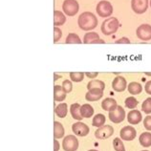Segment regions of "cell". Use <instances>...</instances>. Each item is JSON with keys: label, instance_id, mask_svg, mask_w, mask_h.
Listing matches in <instances>:
<instances>
[{"label": "cell", "instance_id": "cell-1", "mask_svg": "<svg viewBox=\"0 0 151 151\" xmlns=\"http://www.w3.org/2000/svg\"><path fill=\"white\" fill-rule=\"evenodd\" d=\"M78 27L83 31H91L95 29L98 25V19L93 13L84 12L78 17Z\"/></svg>", "mask_w": 151, "mask_h": 151}, {"label": "cell", "instance_id": "cell-2", "mask_svg": "<svg viewBox=\"0 0 151 151\" xmlns=\"http://www.w3.org/2000/svg\"><path fill=\"white\" fill-rule=\"evenodd\" d=\"M119 27H120V22L116 17H108L102 22L101 29L103 35H110L116 33Z\"/></svg>", "mask_w": 151, "mask_h": 151}, {"label": "cell", "instance_id": "cell-3", "mask_svg": "<svg viewBox=\"0 0 151 151\" xmlns=\"http://www.w3.org/2000/svg\"><path fill=\"white\" fill-rule=\"evenodd\" d=\"M96 11L101 17H109L113 13V6L109 1L102 0V1L98 3Z\"/></svg>", "mask_w": 151, "mask_h": 151}, {"label": "cell", "instance_id": "cell-4", "mask_svg": "<svg viewBox=\"0 0 151 151\" xmlns=\"http://www.w3.org/2000/svg\"><path fill=\"white\" fill-rule=\"evenodd\" d=\"M79 9L77 0H65L62 4V10L68 17H74L78 14Z\"/></svg>", "mask_w": 151, "mask_h": 151}, {"label": "cell", "instance_id": "cell-5", "mask_svg": "<svg viewBox=\"0 0 151 151\" xmlns=\"http://www.w3.org/2000/svg\"><path fill=\"white\" fill-rule=\"evenodd\" d=\"M62 147L64 151H76L78 147V141L73 135H68L63 139Z\"/></svg>", "mask_w": 151, "mask_h": 151}, {"label": "cell", "instance_id": "cell-6", "mask_svg": "<svg viewBox=\"0 0 151 151\" xmlns=\"http://www.w3.org/2000/svg\"><path fill=\"white\" fill-rule=\"evenodd\" d=\"M125 118V111L122 106H117L114 110L109 112V119L114 124H120Z\"/></svg>", "mask_w": 151, "mask_h": 151}, {"label": "cell", "instance_id": "cell-7", "mask_svg": "<svg viewBox=\"0 0 151 151\" xmlns=\"http://www.w3.org/2000/svg\"><path fill=\"white\" fill-rule=\"evenodd\" d=\"M136 35L141 40L147 41L151 39V25L142 24L137 28Z\"/></svg>", "mask_w": 151, "mask_h": 151}, {"label": "cell", "instance_id": "cell-8", "mask_svg": "<svg viewBox=\"0 0 151 151\" xmlns=\"http://www.w3.org/2000/svg\"><path fill=\"white\" fill-rule=\"evenodd\" d=\"M131 8L137 14H145L148 8V0H131Z\"/></svg>", "mask_w": 151, "mask_h": 151}, {"label": "cell", "instance_id": "cell-9", "mask_svg": "<svg viewBox=\"0 0 151 151\" xmlns=\"http://www.w3.org/2000/svg\"><path fill=\"white\" fill-rule=\"evenodd\" d=\"M114 134V128L111 125H103L99 127V129L95 132V137L99 140H104L110 138Z\"/></svg>", "mask_w": 151, "mask_h": 151}, {"label": "cell", "instance_id": "cell-10", "mask_svg": "<svg viewBox=\"0 0 151 151\" xmlns=\"http://www.w3.org/2000/svg\"><path fill=\"white\" fill-rule=\"evenodd\" d=\"M121 138L124 141H133L136 138L137 132L133 126H124L121 130Z\"/></svg>", "mask_w": 151, "mask_h": 151}, {"label": "cell", "instance_id": "cell-11", "mask_svg": "<svg viewBox=\"0 0 151 151\" xmlns=\"http://www.w3.org/2000/svg\"><path fill=\"white\" fill-rule=\"evenodd\" d=\"M72 130L77 136H79V137L86 136V135H88L90 131L89 127L85 124H83V122H76V124H74L72 125Z\"/></svg>", "mask_w": 151, "mask_h": 151}, {"label": "cell", "instance_id": "cell-12", "mask_svg": "<svg viewBox=\"0 0 151 151\" xmlns=\"http://www.w3.org/2000/svg\"><path fill=\"white\" fill-rule=\"evenodd\" d=\"M103 96V90L99 89V88H93L88 90V92L85 95L86 101H96L101 100Z\"/></svg>", "mask_w": 151, "mask_h": 151}, {"label": "cell", "instance_id": "cell-13", "mask_svg": "<svg viewBox=\"0 0 151 151\" xmlns=\"http://www.w3.org/2000/svg\"><path fill=\"white\" fill-rule=\"evenodd\" d=\"M127 87V82L126 79L124 77H116L114 78V81L112 82V88L116 91V92H122L124 91Z\"/></svg>", "mask_w": 151, "mask_h": 151}, {"label": "cell", "instance_id": "cell-14", "mask_svg": "<svg viewBox=\"0 0 151 151\" xmlns=\"http://www.w3.org/2000/svg\"><path fill=\"white\" fill-rule=\"evenodd\" d=\"M83 43L85 44H96V43H104V40L100 38V35L95 32H90L84 35Z\"/></svg>", "mask_w": 151, "mask_h": 151}, {"label": "cell", "instance_id": "cell-15", "mask_svg": "<svg viewBox=\"0 0 151 151\" xmlns=\"http://www.w3.org/2000/svg\"><path fill=\"white\" fill-rule=\"evenodd\" d=\"M142 114L139 110H132L127 114V121L130 124H138L142 122Z\"/></svg>", "mask_w": 151, "mask_h": 151}, {"label": "cell", "instance_id": "cell-16", "mask_svg": "<svg viewBox=\"0 0 151 151\" xmlns=\"http://www.w3.org/2000/svg\"><path fill=\"white\" fill-rule=\"evenodd\" d=\"M66 92L63 90L62 86L55 85L54 86V100L55 101H62L66 98Z\"/></svg>", "mask_w": 151, "mask_h": 151}, {"label": "cell", "instance_id": "cell-17", "mask_svg": "<svg viewBox=\"0 0 151 151\" xmlns=\"http://www.w3.org/2000/svg\"><path fill=\"white\" fill-rule=\"evenodd\" d=\"M117 105V101L116 100H114L112 98H107L105 100H103V101L101 102V107L103 110L105 111H112L116 108Z\"/></svg>", "mask_w": 151, "mask_h": 151}, {"label": "cell", "instance_id": "cell-18", "mask_svg": "<svg viewBox=\"0 0 151 151\" xmlns=\"http://www.w3.org/2000/svg\"><path fill=\"white\" fill-rule=\"evenodd\" d=\"M66 22L65 14L61 13L60 11H55L54 12V25L55 27L61 26Z\"/></svg>", "mask_w": 151, "mask_h": 151}, {"label": "cell", "instance_id": "cell-19", "mask_svg": "<svg viewBox=\"0 0 151 151\" xmlns=\"http://www.w3.org/2000/svg\"><path fill=\"white\" fill-rule=\"evenodd\" d=\"M70 112L75 120H78V121L82 120V116L81 114V105H79L78 103H74V104L71 105Z\"/></svg>", "mask_w": 151, "mask_h": 151}, {"label": "cell", "instance_id": "cell-20", "mask_svg": "<svg viewBox=\"0 0 151 151\" xmlns=\"http://www.w3.org/2000/svg\"><path fill=\"white\" fill-rule=\"evenodd\" d=\"M139 141H140V144L144 147H149V146H151V133L150 132L142 133L140 138H139Z\"/></svg>", "mask_w": 151, "mask_h": 151}, {"label": "cell", "instance_id": "cell-21", "mask_svg": "<svg viewBox=\"0 0 151 151\" xmlns=\"http://www.w3.org/2000/svg\"><path fill=\"white\" fill-rule=\"evenodd\" d=\"M81 114L82 118H90L94 115V109L90 104H83L81 106Z\"/></svg>", "mask_w": 151, "mask_h": 151}, {"label": "cell", "instance_id": "cell-22", "mask_svg": "<svg viewBox=\"0 0 151 151\" xmlns=\"http://www.w3.org/2000/svg\"><path fill=\"white\" fill-rule=\"evenodd\" d=\"M64 136V128L58 122H54V137L55 139H60Z\"/></svg>", "mask_w": 151, "mask_h": 151}, {"label": "cell", "instance_id": "cell-23", "mask_svg": "<svg viewBox=\"0 0 151 151\" xmlns=\"http://www.w3.org/2000/svg\"><path fill=\"white\" fill-rule=\"evenodd\" d=\"M127 89H128V92L132 95H139L142 91V87L139 82H130L128 86H127Z\"/></svg>", "mask_w": 151, "mask_h": 151}, {"label": "cell", "instance_id": "cell-24", "mask_svg": "<svg viewBox=\"0 0 151 151\" xmlns=\"http://www.w3.org/2000/svg\"><path fill=\"white\" fill-rule=\"evenodd\" d=\"M67 112H68V108L66 103H60L55 108V113L59 118H65Z\"/></svg>", "mask_w": 151, "mask_h": 151}, {"label": "cell", "instance_id": "cell-25", "mask_svg": "<svg viewBox=\"0 0 151 151\" xmlns=\"http://www.w3.org/2000/svg\"><path fill=\"white\" fill-rule=\"evenodd\" d=\"M87 88H88V90L93 89V88H99V89L104 90L105 84H104V82L101 81H99V79H93V81L88 82V84H87Z\"/></svg>", "mask_w": 151, "mask_h": 151}, {"label": "cell", "instance_id": "cell-26", "mask_svg": "<svg viewBox=\"0 0 151 151\" xmlns=\"http://www.w3.org/2000/svg\"><path fill=\"white\" fill-rule=\"evenodd\" d=\"M65 43H67V44H81V39L79 38L77 34L71 33L66 37Z\"/></svg>", "mask_w": 151, "mask_h": 151}, {"label": "cell", "instance_id": "cell-27", "mask_svg": "<svg viewBox=\"0 0 151 151\" xmlns=\"http://www.w3.org/2000/svg\"><path fill=\"white\" fill-rule=\"evenodd\" d=\"M105 122V117L102 114H98L93 119V125L96 127H101L104 125Z\"/></svg>", "mask_w": 151, "mask_h": 151}, {"label": "cell", "instance_id": "cell-28", "mask_svg": "<svg viewBox=\"0 0 151 151\" xmlns=\"http://www.w3.org/2000/svg\"><path fill=\"white\" fill-rule=\"evenodd\" d=\"M84 75H85V73H83V72H71L70 78L72 79V81H74V82H79V81H83Z\"/></svg>", "mask_w": 151, "mask_h": 151}, {"label": "cell", "instance_id": "cell-29", "mask_svg": "<svg viewBox=\"0 0 151 151\" xmlns=\"http://www.w3.org/2000/svg\"><path fill=\"white\" fill-rule=\"evenodd\" d=\"M113 146L116 151H125V147L124 145V142H122L120 138H115L113 141Z\"/></svg>", "mask_w": 151, "mask_h": 151}, {"label": "cell", "instance_id": "cell-30", "mask_svg": "<svg viewBox=\"0 0 151 151\" xmlns=\"http://www.w3.org/2000/svg\"><path fill=\"white\" fill-rule=\"evenodd\" d=\"M125 103V106L127 107V108H129V109H134L135 107H136L138 105V101L135 99L134 97H128L124 101Z\"/></svg>", "mask_w": 151, "mask_h": 151}, {"label": "cell", "instance_id": "cell-31", "mask_svg": "<svg viewBox=\"0 0 151 151\" xmlns=\"http://www.w3.org/2000/svg\"><path fill=\"white\" fill-rule=\"evenodd\" d=\"M142 112H145V114L151 113V98L146 99V100L142 102Z\"/></svg>", "mask_w": 151, "mask_h": 151}, {"label": "cell", "instance_id": "cell-32", "mask_svg": "<svg viewBox=\"0 0 151 151\" xmlns=\"http://www.w3.org/2000/svg\"><path fill=\"white\" fill-rule=\"evenodd\" d=\"M61 37H62V32H61V30L59 29L58 27H55V28H54V42L57 43L59 40V39L61 38Z\"/></svg>", "mask_w": 151, "mask_h": 151}, {"label": "cell", "instance_id": "cell-33", "mask_svg": "<svg viewBox=\"0 0 151 151\" xmlns=\"http://www.w3.org/2000/svg\"><path fill=\"white\" fill-rule=\"evenodd\" d=\"M62 88H63V90H64L67 94L70 93L71 91H72V89H73L72 82H71L70 81H68V79H66V81H63V83H62Z\"/></svg>", "mask_w": 151, "mask_h": 151}, {"label": "cell", "instance_id": "cell-34", "mask_svg": "<svg viewBox=\"0 0 151 151\" xmlns=\"http://www.w3.org/2000/svg\"><path fill=\"white\" fill-rule=\"evenodd\" d=\"M144 125L146 130L151 131V116H147L144 120Z\"/></svg>", "mask_w": 151, "mask_h": 151}, {"label": "cell", "instance_id": "cell-35", "mask_svg": "<svg viewBox=\"0 0 151 151\" xmlns=\"http://www.w3.org/2000/svg\"><path fill=\"white\" fill-rule=\"evenodd\" d=\"M116 43L117 44H129L130 43V40L127 37H122L120 39H118V40H116Z\"/></svg>", "mask_w": 151, "mask_h": 151}, {"label": "cell", "instance_id": "cell-36", "mask_svg": "<svg viewBox=\"0 0 151 151\" xmlns=\"http://www.w3.org/2000/svg\"><path fill=\"white\" fill-rule=\"evenodd\" d=\"M145 92L151 95V81H147L145 83Z\"/></svg>", "mask_w": 151, "mask_h": 151}, {"label": "cell", "instance_id": "cell-37", "mask_svg": "<svg viewBox=\"0 0 151 151\" xmlns=\"http://www.w3.org/2000/svg\"><path fill=\"white\" fill-rule=\"evenodd\" d=\"M85 75H86L89 78H97V77H98L99 73H98V72H86Z\"/></svg>", "mask_w": 151, "mask_h": 151}, {"label": "cell", "instance_id": "cell-38", "mask_svg": "<svg viewBox=\"0 0 151 151\" xmlns=\"http://www.w3.org/2000/svg\"><path fill=\"white\" fill-rule=\"evenodd\" d=\"M59 150V142L58 139H55L54 141V151H58Z\"/></svg>", "mask_w": 151, "mask_h": 151}, {"label": "cell", "instance_id": "cell-39", "mask_svg": "<svg viewBox=\"0 0 151 151\" xmlns=\"http://www.w3.org/2000/svg\"><path fill=\"white\" fill-rule=\"evenodd\" d=\"M58 78H60V76H58V74H57V73H55V78H54V81H57Z\"/></svg>", "mask_w": 151, "mask_h": 151}, {"label": "cell", "instance_id": "cell-40", "mask_svg": "<svg viewBox=\"0 0 151 151\" xmlns=\"http://www.w3.org/2000/svg\"><path fill=\"white\" fill-rule=\"evenodd\" d=\"M145 74L146 76H151V73H148V72H145Z\"/></svg>", "mask_w": 151, "mask_h": 151}, {"label": "cell", "instance_id": "cell-41", "mask_svg": "<svg viewBox=\"0 0 151 151\" xmlns=\"http://www.w3.org/2000/svg\"><path fill=\"white\" fill-rule=\"evenodd\" d=\"M89 151H98V150H96V149H91V150H89Z\"/></svg>", "mask_w": 151, "mask_h": 151}, {"label": "cell", "instance_id": "cell-42", "mask_svg": "<svg viewBox=\"0 0 151 151\" xmlns=\"http://www.w3.org/2000/svg\"><path fill=\"white\" fill-rule=\"evenodd\" d=\"M150 7H151V0H150Z\"/></svg>", "mask_w": 151, "mask_h": 151}, {"label": "cell", "instance_id": "cell-43", "mask_svg": "<svg viewBox=\"0 0 151 151\" xmlns=\"http://www.w3.org/2000/svg\"><path fill=\"white\" fill-rule=\"evenodd\" d=\"M142 151H148V150H142Z\"/></svg>", "mask_w": 151, "mask_h": 151}]
</instances>
